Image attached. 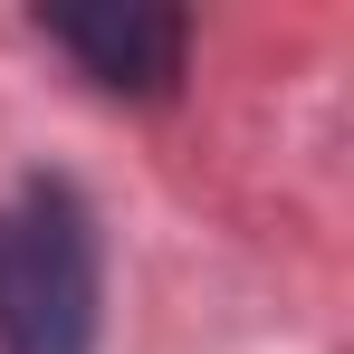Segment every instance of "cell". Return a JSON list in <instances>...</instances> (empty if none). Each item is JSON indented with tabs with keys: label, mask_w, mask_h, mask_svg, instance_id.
<instances>
[{
	"label": "cell",
	"mask_w": 354,
	"mask_h": 354,
	"mask_svg": "<svg viewBox=\"0 0 354 354\" xmlns=\"http://www.w3.org/2000/svg\"><path fill=\"white\" fill-rule=\"evenodd\" d=\"M96 211L77 182L29 173L0 211V354H96Z\"/></svg>",
	"instance_id": "1"
},
{
	"label": "cell",
	"mask_w": 354,
	"mask_h": 354,
	"mask_svg": "<svg viewBox=\"0 0 354 354\" xmlns=\"http://www.w3.org/2000/svg\"><path fill=\"white\" fill-rule=\"evenodd\" d=\"M39 29H48L67 58L96 77V86H115V96H173L182 48H192V19H182V10H163V0H86V10H39Z\"/></svg>",
	"instance_id": "2"
}]
</instances>
